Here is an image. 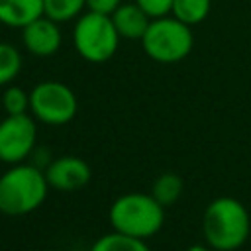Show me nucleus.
Segmentation results:
<instances>
[{"label":"nucleus","mask_w":251,"mask_h":251,"mask_svg":"<svg viewBox=\"0 0 251 251\" xmlns=\"http://www.w3.org/2000/svg\"><path fill=\"white\" fill-rule=\"evenodd\" d=\"M202 227L204 237L212 249L233 251L245 243L251 224L249 214L239 200L222 196L208 204Z\"/></svg>","instance_id":"f257e3e1"},{"label":"nucleus","mask_w":251,"mask_h":251,"mask_svg":"<svg viewBox=\"0 0 251 251\" xmlns=\"http://www.w3.org/2000/svg\"><path fill=\"white\" fill-rule=\"evenodd\" d=\"M45 173L33 165H16L0 176V212L8 216L29 214L47 196Z\"/></svg>","instance_id":"f03ea898"},{"label":"nucleus","mask_w":251,"mask_h":251,"mask_svg":"<svg viewBox=\"0 0 251 251\" xmlns=\"http://www.w3.org/2000/svg\"><path fill=\"white\" fill-rule=\"evenodd\" d=\"M163 210L165 208L151 194H124L110 208V224L118 233L147 239L161 229L165 218Z\"/></svg>","instance_id":"7ed1b4c3"},{"label":"nucleus","mask_w":251,"mask_h":251,"mask_svg":"<svg viewBox=\"0 0 251 251\" xmlns=\"http://www.w3.org/2000/svg\"><path fill=\"white\" fill-rule=\"evenodd\" d=\"M139 41L149 59L157 63H178L192 51L194 35L184 22L175 16H163L149 22V27Z\"/></svg>","instance_id":"20e7f679"},{"label":"nucleus","mask_w":251,"mask_h":251,"mask_svg":"<svg viewBox=\"0 0 251 251\" xmlns=\"http://www.w3.org/2000/svg\"><path fill=\"white\" fill-rule=\"evenodd\" d=\"M73 43L76 53L88 63H106L112 59L120 45V33L114 27L110 16L86 12L73 29Z\"/></svg>","instance_id":"39448f33"},{"label":"nucleus","mask_w":251,"mask_h":251,"mask_svg":"<svg viewBox=\"0 0 251 251\" xmlns=\"http://www.w3.org/2000/svg\"><path fill=\"white\" fill-rule=\"evenodd\" d=\"M76 108L75 92L57 80L39 82L29 92V110L43 124L63 126L75 118Z\"/></svg>","instance_id":"423d86ee"},{"label":"nucleus","mask_w":251,"mask_h":251,"mask_svg":"<svg viewBox=\"0 0 251 251\" xmlns=\"http://www.w3.org/2000/svg\"><path fill=\"white\" fill-rule=\"evenodd\" d=\"M37 127L27 114H6L0 122V161L18 165L35 145Z\"/></svg>","instance_id":"0eeeda50"},{"label":"nucleus","mask_w":251,"mask_h":251,"mask_svg":"<svg viewBox=\"0 0 251 251\" xmlns=\"http://www.w3.org/2000/svg\"><path fill=\"white\" fill-rule=\"evenodd\" d=\"M22 41L31 55L49 57L59 51L63 43V35H61L59 24L43 14L22 27Z\"/></svg>","instance_id":"6e6552de"},{"label":"nucleus","mask_w":251,"mask_h":251,"mask_svg":"<svg viewBox=\"0 0 251 251\" xmlns=\"http://www.w3.org/2000/svg\"><path fill=\"white\" fill-rule=\"evenodd\" d=\"M45 178H47L49 186H53L57 190H63V192L78 190L90 180V167L80 157L63 155L47 167Z\"/></svg>","instance_id":"1a4fd4ad"},{"label":"nucleus","mask_w":251,"mask_h":251,"mask_svg":"<svg viewBox=\"0 0 251 251\" xmlns=\"http://www.w3.org/2000/svg\"><path fill=\"white\" fill-rule=\"evenodd\" d=\"M114 22L116 31L124 39H141L145 29L149 27L151 18L133 2V4H120L116 12L110 16Z\"/></svg>","instance_id":"9d476101"},{"label":"nucleus","mask_w":251,"mask_h":251,"mask_svg":"<svg viewBox=\"0 0 251 251\" xmlns=\"http://www.w3.org/2000/svg\"><path fill=\"white\" fill-rule=\"evenodd\" d=\"M43 16V0H0V24L24 27Z\"/></svg>","instance_id":"9b49d317"},{"label":"nucleus","mask_w":251,"mask_h":251,"mask_svg":"<svg viewBox=\"0 0 251 251\" xmlns=\"http://www.w3.org/2000/svg\"><path fill=\"white\" fill-rule=\"evenodd\" d=\"M210 8H212V0H173L171 14L192 27L208 18Z\"/></svg>","instance_id":"f8f14e48"},{"label":"nucleus","mask_w":251,"mask_h":251,"mask_svg":"<svg viewBox=\"0 0 251 251\" xmlns=\"http://www.w3.org/2000/svg\"><path fill=\"white\" fill-rule=\"evenodd\" d=\"M182 194V178L175 173H163L161 176H157V180L153 182V192L151 196L163 206H171L175 204Z\"/></svg>","instance_id":"ddd939ff"},{"label":"nucleus","mask_w":251,"mask_h":251,"mask_svg":"<svg viewBox=\"0 0 251 251\" xmlns=\"http://www.w3.org/2000/svg\"><path fill=\"white\" fill-rule=\"evenodd\" d=\"M86 0H43V14L53 22H71L82 14Z\"/></svg>","instance_id":"4468645a"},{"label":"nucleus","mask_w":251,"mask_h":251,"mask_svg":"<svg viewBox=\"0 0 251 251\" xmlns=\"http://www.w3.org/2000/svg\"><path fill=\"white\" fill-rule=\"evenodd\" d=\"M90 251H149V247L145 245L143 239H137V237H129V235H124V233H108V235H102L92 247Z\"/></svg>","instance_id":"2eb2a0df"},{"label":"nucleus","mask_w":251,"mask_h":251,"mask_svg":"<svg viewBox=\"0 0 251 251\" xmlns=\"http://www.w3.org/2000/svg\"><path fill=\"white\" fill-rule=\"evenodd\" d=\"M22 69V55L20 51L10 45L0 41V86L12 82Z\"/></svg>","instance_id":"dca6fc26"},{"label":"nucleus","mask_w":251,"mask_h":251,"mask_svg":"<svg viewBox=\"0 0 251 251\" xmlns=\"http://www.w3.org/2000/svg\"><path fill=\"white\" fill-rule=\"evenodd\" d=\"M2 108L6 114H25L29 108V94L20 86H8L2 94Z\"/></svg>","instance_id":"f3484780"},{"label":"nucleus","mask_w":251,"mask_h":251,"mask_svg":"<svg viewBox=\"0 0 251 251\" xmlns=\"http://www.w3.org/2000/svg\"><path fill=\"white\" fill-rule=\"evenodd\" d=\"M135 4H137L151 20L169 16L171 10H173V0H135Z\"/></svg>","instance_id":"a211bd4d"},{"label":"nucleus","mask_w":251,"mask_h":251,"mask_svg":"<svg viewBox=\"0 0 251 251\" xmlns=\"http://www.w3.org/2000/svg\"><path fill=\"white\" fill-rule=\"evenodd\" d=\"M120 4L122 0H86V8L90 12L104 14V16H112Z\"/></svg>","instance_id":"6ab92c4d"},{"label":"nucleus","mask_w":251,"mask_h":251,"mask_svg":"<svg viewBox=\"0 0 251 251\" xmlns=\"http://www.w3.org/2000/svg\"><path fill=\"white\" fill-rule=\"evenodd\" d=\"M188 251H210V249L204 245H192V247H188Z\"/></svg>","instance_id":"aec40b11"}]
</instances>
